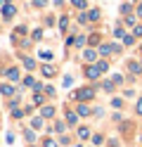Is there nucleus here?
<instances>
[{"label": "nucleus", "instance_id": "1", "mask_svg": "<svg viewBox=\"0 0 142 147\" xmlns=\"http://www.w3.org/2000/svg\"><path fill=\"white\" fill-rule=\"evenodd\" d=\"M95 95V90L92 88H81V90H76V93H73V97L76 100H81V102H83V100H90Z\"/></svg>", "mask_w": 142, "mask_h": 147}, {"label": "nucleus", "instance_id": "2", "mask_svg": "<svg viewBox=\"0 0 142 147\" xmlns=\"http://www.w3.org/2000/svg\"><path fill=\"white\" fill-rule=\"evenodd\" d=\"M100 74H102V71H100L97 67H88V69H85V76H88V78H92V81H95V78H97V76H100Z\"/></svg>", "mask_w": 142, "mask_h": 147}, {"label": "nucleus", "instance_id": "3", "mask_svg": "<svg viewBox=\"0 0 142 147\" xmlns=\"http://www.w3.org/2000/svg\"><path fill=\"white\" fill-rule=\"evenodd\" d=\"M0 93L9 97V95H14V88H12V86H7V83H3V86H0Z\"/></svg>", "mask_w": 142, "mask_h": 147}, {"label": "nucleus", "instance_id": "4", "mask_svg": "<svg viewBox=\"0 0 142 147\" xmlns=\"http://www.w3.org/2000/svg\"><path fill=\"white\" fill-rule=\"evenodd\" d=\"M128 69H130L133 74H140V71H142V64H137V62H128Z\"/></svg>", "mask_w": 142, "mask_h": 147}, {"label": "nucleus", "instance_id": "5", "mask_svg": "<svg viewBox=\"0 0 142 147\" xmlns=\"http://www.w3.org/2000/svg\"><path fill=\"white\" fill-rule=\"evenodd\" d=\"M78 138H81V140H88V138H90V131H88V128H78Z\"/></svg>", "mask_w": 142, "mask_h": 147}, {"label": "nucleus", "instance_id": "6", "mask_svg": "<svg viewBox=\"0 0 142 147\" xmlns=\"http://www.w3.org/2000/svg\"><path fill=\"white\" fill-rule=\"evenodd\" d=\"M40 114H43V119H50V116L55 114V107H43V112H40Z\"/></svg>", "mask_w": 142, "mask_h": 147}, {"label": "nucleus", "instance_id": "7", "mask_svg": "<svg viewBox=\"0 0 142 147\" xmlns=\"http://www.w3.org/2000/svg\"><path fill=\"white\" fill-rule=\"evenodd\" d=\"M85 59H88V62H95V59H97V52H95V50H85Z\"/></svg>", "mask_w": 142, "mask_h": 147}, {"label": "nucleus", "instance_id": "8", "mask_svg": "<svg viewBox=\"0 0 142 147\" xmlns=\"http://www.w3.org/2000/svg\"><path fill=\"white\" fill-rule=\"evenodd\" d=\"M43 74H45V76H55V67H50V64L45 67V64H43Z\"/></svg>", "mask_w": 142, "mask_h": 147}, {"label": "nucleus", "instance_id": "9", "mask_svg": "<svg viewBox=\"0 0 142 147\" xmlns=\"http://www.w3.org/2000/svg\"><path fill=\"white\" fill-rule=\"evenodd\" d=\"M88 114H90V107L81 105V107H78V116H88Z\"/></svg>", "mask_w": 142, "mask_h": 147}, {"label": "nucleus", "instance_id": "10", "mask_svg": "<svg viewBox=\"0 0 142 147\" xmlns=\"http://www.w3.org/2000/svg\"><path fill=\"white\" fill-rule=\"evenodd\" d=\"M66 121H69V123H76V121H78V114L69 112V114H66Z\"/></svg>", "mask_w": 142, "mask_h": 147}, {"label": "nucleus", "instance_id": "11", "mask_svg": "<svg viewBox=\"0 0 142 147\" xmlns=\"http://www.w3.org/2000/svg\"><path fill=\"white\" fill-rule=\"evenodd\" d=\"M7 76H9V81H17V78H19V71H17V69H9Z\"/></svg>", "mask_w": 142, "mask_h": 147}, {"label": "nucleus", "instance_id": "12", "mask_svg": "<svg viewBox=\"0 0 142 147\" xmlns=\"http://www.w3.org/2000/svg\"><path fill=\"white\" fill-rule=\"evenodd\" d=\"M12 14H14V7L7 5V7H5V17H12Z\"/></svg>", "mask_w": 142, "mask_h": 147}, {"label": "nucleus", "instance_id": "13", "mask_svg": "<svg viewBox=\"0 0 142 147\" xmlns=\"http://www.w3.org/2000/svg\"><path fill=\"white\" fill-rule=\"evenodd\" d=\"M40 57H43V59H52V52H50V50H43Z\"/></svg>", "mask_w": 142, "mask_h": 147}, {"label": "nucleus", "instance_id": "14", "mask_svg": "<svg viewBox=\"0 0 142 147\" xmlns=\"http://www.w3.org/2000/svg\"><path fill=\"white\" fill-rule=\"evenodd\" d=\"M88 19H100V12H97V10H92V12L88 14Z\"/></svg>", "mask_w": 142, "mask_h": 147}, {"label": "nucleus", "instance_id": "15", "mask_svg": "<svg viewBox=\"0 0 142 147\" xmlns=\"http://www.w3.org/2000/svg\"><path fill=\"white\" fill-rule=\"evenodd\" d=\"M97 69H100V71H107V69H109V64H107V62H100V64H97Z\"/></svg>", "mask_w": 142, "mask_h": 147}, {"label": "nucleus", "instance_id": "16", "mask_svg": "<svg viewBox=\"0 0 142 147\" xmlns=\"http://www.w3.org/2000/svg\"><path fill=\"white\" fill-rule=\"evenodd\" d=\"M123 43H126V45H133V43H135V38H133V36H126V38H123Z\"/></svg>", "mask_w": 142, "mask_h": 147}, {"label": "nucleus", "instance_id": "17", "mask_svg": "<svg viewBox=\"0 0 142 147\" xmlns=\"http://www.w3.org/2000/svg\"><path fill=\"white\" fill-rule=\"evenodd\" d=\"M71 3H73L76 7H85V0H71Z\"/></svg>", "mask_w": 142, "mask_h": 147}, {"label": "nucleus", "instance_id": "18", "mask_svg": "<svg viewBox=\"0 0 142 147\" xmlns=\"http://www.w3.org/2000/svg\"><path fill=\"white\" fill-rule=\"evenodd\" d=\"M43 126V119H33V128H40Z\"/></svg>", "mask_w": 142, "mask_h": 147}, {"label": "nucleus", "instance_id": "19", "mask_svg": "<svg viewBox=\"0 0 142 147\" xmlns=\"http://www.w3.org/2000/svg\"><path fill=\"white\" fill-rule=\"evenodd\" d=\"M135 112H137V114H140V116H142V97H140V100H137V109H135Z\"/></svg>", "mask_w": 142, "mask_h": 147}, {"label": "nucleus", "instance_id": "20", "mask_svg": "<svg viewBox=\"0 0 142 147\" xmlns=\"http://www.w3.org/2000/svg\"><path fill=\"white\" fill-rule=\"evenodd\" d=\"M45 147H57V142L55 140H45Z\"/></svg>", "mask_w": 142, "mask_h": 147}, {"label": "nucleus", "instance_id": "21", "mask_svg": "<svg viewBox=\"0 0 142 147\" xmlns=\"http://www.w3.org/2000/svg\"><path fill=\"white\" fill-rule=\"evenodd\" d=\"M33 5H38V7H43V5H45V0H33Z\"/></svg>", "mask_w": 142, "mask_h": 147}, {"label": "nucleus", "instance_id": "22", "mask_svg": "<svg viewBox=\"0 0 142 147\" xmlns=\"http://www.w3.org/2000/svg\"><path fill=\"white\" fill-rule=\"evenodd\" d=\"M52 3H55V5H62V0H52Z\"/></svg>", "mask_w": 142, "mask_h": 147}, {"label": "nucleus", "instance_id": "23", "mask_svg": "<svg viewBox=\"0 0 142 147\" xmlns=\"http://www.w3.org/2000/svg\"><path fill=\"white\" fill-rule=\"evenodd\" d=\"M137 12H140V14H142V5H140V10H137Z\"/></svg>", "mask_w": 142, "mask_h": 147}, {"label": "nucleus", "instance_id": "24", "mask_svg": "<svg viewBox=\"0 0 142 147\" xmlns=\"http://www.w3.org/2000/svg\"><path fill=\"white\" fill-rule=\"evenodd\" d=\"M73 147H81V145H73Z\"/></svg>", "mask_w": 142, "mask_h": 147}]
</instances>
